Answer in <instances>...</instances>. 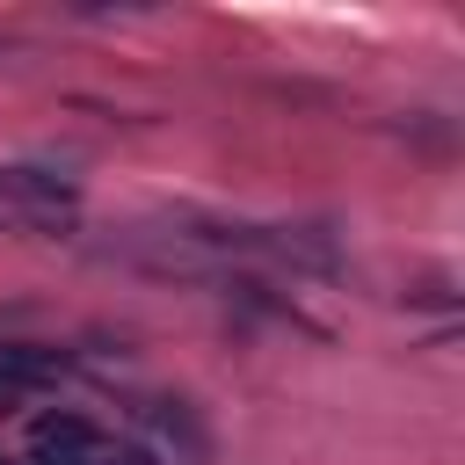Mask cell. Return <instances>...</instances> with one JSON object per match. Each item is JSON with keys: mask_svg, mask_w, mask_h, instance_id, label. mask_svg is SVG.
Wrapping results in <instances>:
<instances>
[{"mask_svg": "<svg viewBox=\"0 0 465 465\" xmlns=\"http://www.w3.org/2000/svg\"><path fill=\"white\" fill-rule=\"evenodd\" d=\"M0 196L36 203V211H65V182H51V174H22V167H7V174H0Z\"/></svg>", "mask_w": 465, "mask_h": 465, "instance_id": "2", "label": "cell"}, {"mask_svg": "<svg viewBox=\"0 0 465 465\" xmlns=\"http://www.w3.org/2000/svg\"><path fill=\"white\" fill-rule=\"evenodd\" d=\"M0 465H7V458H0Z\"/></svg>", "mask_w": 465, "mask_h": 465, "instance_id": "4", "label": "cell"}, {"mask_svg": "<svg viewBox=\"0 0 465 465\" xmlns=\"http://www.w3.org/2000/svg\"><path fill=\"white\" fill-rule=\"evenodd\" d=\"M87 465H153V458H145V450H94Z\"/></svg>", "mask_w": 465, "mask_h": 465, "instance_id": "3", "label": "cell"}, {"mask_svg": "<svg viewBox=\"0 0 465 465\" xmlns=\"http://www.w3.org/2000/svg\"><path fill=\"white\" fill-rule=\"evenodd\" d=\"M29 450H36V465H87L94 458V421H80V414H36L29 421Z\"/></svg>", "mask_w": 465, "mask_h": 465, "instance_id": "1", "label": "cell"}]
</instances>
